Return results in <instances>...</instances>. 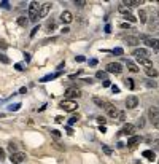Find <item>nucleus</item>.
<instances>
[{
    "instance_id": "nucleus-1",
    "label": "nucleus",
    "mask_w": 159,
    "mask_h": 164,
    "mask_svg": "<svg viewBox=\"0 0 159 164\" xmlns=\"http://www.w3.org/2000/svg\"><path fill=\"white\" fill-rule=\"evenodd\" d=\"M40 8H41V3L30 2V5H29V19L30 21H37L38 19V16H40Z\"/></svg>"
},
{
    "instance_id": "nucleus-40",
    "label": "nucleus",
    "mask_w": 159,
    "mask_h": 164,
    "mask_svg": "<svg viewBox=\"0 0 159 164\" xmlns=\"http://www.w3.org/2000/svg\"><path fill=\"white\" fill-rule=\"evenodd\" d=\"M37 30H40V26H37V27H34V30L30 32V37H35V34H37Z\"/></svg>"
},
{
    "instance_id": "nucleus-58",
    "label": "nucleus",
    "mask_w": 159,
    "mask_h": 164,
    "mask_svg": "<svg viewBox=\"0 0 159 164\" xmlns=\"http://www.w3.org/2000/svg\"><path fill=\"white\" fill-rule=\"evenodd\" d=\"M158 164H159V161H158Z\"/></svg>"
},
{
    "instance_id": "nucleus-51",
    "label": "nucleus",
    "mask_w": 159,
    "mask_h": 164,
    "mask_svg": "<svg viewBox=\"0 0 159 164\" xmlns=\"http://www.w3.org/2000/svg\"><path fill=\"white\" fill-rule=\"evenodd\" d=\"M121 29H129V24H127V22H123V24H121Z\"/></svg>"
},
{
    "instance_id": "nucleus-57",
    "label": "nucleus",
    "mask_w": 159,
    "mask_h": 164,
    "mask_svg": "<svg viewBox=\"0 0 159 164\" xmlns=\"http://www.w3.org/2000/svg\"><path fill=\"white\" fill-rule=\"evenodd\" d=\"M0 46H2V48H6V43L5 42H0Z\"/></svg>"
},
{
    "instance_id": "nucleus-17",
    "label": "nucleus",
    "mask_w": 159,
    "mask_h": 164,
    "mask_svg": "<svg viewBox=\"0 0 159 164\" xmlns=\"http://www.w3.org/2000/svg\"><path fill=\"white\" fill-rule=\"evenodd\" d=\"M143 158H146L148 161H154L156 159V155H154V150H145L143 151Z\"/></svg>"
},
{
    "instance_id": "nucleus-46",
    "label": "nucleus",
    "mask_w": 159,
    "mask_h": 164,
    "mask_svg": "<svg viewBox=\"0 0 159 164\" xmlns=\"http://www.w3.org/2000/svg\"><path fill=\"white\" fill-rule=\"evenodd\" d=\"M0 5H2L3 8H10V3H8V2H2V3H0Z\"/></svg>"
},
{
    "instance_id": "nucleus-48",
    "label": "nucleus",
    "mask_w": 159,
    "mask_h": 164,
    "mask_svg": "<svg viewBox=\"0 0 159 164\" xmlns=\"http://www.w3.org/2000/svg\"><path fill=\"white\" fill-rule=\"evenodd\" d=\"M14 69H16V70H24V69H22V65H21V64H14Z\"/></svg>"
},
{
    "instance_id": "nucleus-44",
    "label": "nucleus",
    "mask_w": 159,
    "mask_h": 164,
    "mask_svg": "<svg viewBox=\"0 0 159 164\" xmlns=\"http://www.w3.org/2000/svg\"><path fill=\"white\" fill-rule=\"evenodd\" d=\"M103 86H105V88H108V86H111L110 80H103Z\"/></svg>"
},
{
    "instance_id": "nucleus-18",
    "label": "nucleus",
    "mask_w": 159,
    "mask_h": 164,
    "mask_svg": "<svg viewBox=\"0 0 159 164\" xmlns=\"http://www.w3.org/2000/svg\"><path fill=\"white\" fill-rule=\"evenodd\" d=\"M92 102H94L96 105H99V107H103V108H105L107 105H108V100L100 99V97H94V99H92Z\"/></svg>"
},
{
    "instance_id": "nucleus-3",
    "label": "nucleus",
    "mask_w": 159,
    "mask_h": 164,
    "mask_svg": "<svg viewBox=\"0 0 159 164\" xmlns=\"http://www.w3.org/2000/svg\"><path fill=\"white\" fill-rule=\"evenodd\" d=\"M59 107L62 108V110H65V112H75L76 108H78V104H76L75 100L65 99V100H62V102L59 104Z\"/></svg>"
},
{
    "instance_id": "nucleus-29",
    "label": "nucleus",
    "mask_w": 159,
    "mask_h": 164,
    "mask_svg": "<svg viewBox=\"0 0 159 164\" xmlns=\"http://www.w3.org/2000/svg\"><path fill=\"white\" fill-rule=\"evenodd\" d=\"M102 150H103V153L108 155V156H110L111 153H113V150H111V148L108 147V145H102Z\"/></svg>"
},
{
    "instance_id": "nucleus-53",
    "label": "nucleus",
    "mask_w": 159,
    "mask_h": 164,
    "mask_svg": "<svg viewBox=\"0 0 159 164\" xmlns=\"http://www.w3.org/2000/svg\"><path fill=\"white\" fill-rule=\"evenodd\" d=\"M70 32V29H68V27H64V29H62V34H68Z\"/></svg>"
},
{
    "instance_id": "nucleus-33",
    "label": "nucleus",
    "mask_w": 159,
    "mask_h": 164,
    "mask_svg": "<svg viewBox=\"0 0 159 164\" xmlns=\"http://www.w3.org/2000/svg\"><path fill=\"white\" fill-rule=\"evenodd\" d=\"M8 150L11 151V155H13V153H16V143H13V142H11L10 145H8Z\"/></svg>"
},
{
    "instance_id": "nucleus-22",
    "label": "nucleus",
    "mask_w": 159,
    "mask_h": 164,
    "mask_svg": "<svg viewBox=\"0 0 159 164\" xmlns=\"http://www.w3.org/2000/svg\"><path fill=\"white\" fill-rule=\"evenodd\" d=\"M56 77H59V73H51V75H46V77H43L41 78V83H46V81H49V80H53V78H56Z\"/></svg>"
},
{
    "instance_id": "nucleus-54",
    "label": "nucleus",
    "mask_w": 159,
    "mask_h": 164,
    "mask_svg": "<svg viewBox=\"0 0 159 164\" xmlns=\"http://www.w3.org/2000/svg\"><path fill=\"white\" fill-rule=\"evenodd\" d=\"M24 57H26V61H27V62L30 61V54H29V53H26V54H24Z\"/></svg>"
},
{
    "instance_id": "nucleus-45",
    "label": "nucleus",
    "mask_w": 159,
    "mask_h": 164,
    "mask_svg": "<svg viewBox=\"0 0 159 164\" xmlns=\"http://www.w3.org/2000/svg\"><path fill=\"white\" fill-rule=\"evenodd\" d=\"M3 158H5V150L0 148V159H3Z\"/></svg>"
},
{
    "instance_id": "nucleus-56",
    "label": "nucleus",
    "mask_w": 159,
    "mask_h": 164,
    "mask_svg": "<svg viewBox=\"0 0 159 164\" xmlns=\"http://www.w3.org/2000/svg\"><path fill=\"white\" fill-rule=\"evenodd\" d=\"M105 32H111V27H110V26H108V24L105 26Z\"/></svg>"
},
{
    "instance_id": "nucleus-30",
    "label": "nucleus",
    "mask_w": 159,
    "mask_h": 164,
    "mask_svg": "<svg viewBox=\"0 0 159 164\" xmlns=\"http://www.w3.org/2000/svg\"><path fill=\"white\" fill-rule=\"evenodd\" d=\"M124 18H126V21H129V22H135V21H137V18H135L134 16V14H126V16H124Z\"/></svg>"
},
{
    "instance_id": "nucleus-41",
    "label": "nucleus",
    "mask_w": 159,
    "mask_h": 164,
    "mask_svg": "<svg viewBox=\"0 0 159 164\" xmlns=\"http://www.w3.org/2000/svg\"><path fill=\"white\" fill-rule=\"evenodd\" d=\"M51 134L54 135V137H61V132L57 131V129H54V131H51Z\"/></svg>"
},
{
    "instance_id": "nucleus-4",
    "label": "nucleus",
    "mask_w": 159,
    "mask_h": 164,
    "mask_svg": "<svg viewBox=\"0 0 159 164\" xmlns=\"http://www.w3.org/2000/svg\"><path fill=\"white\" fill-rule=\"evenodd\" d=\"M132 56H135L137 59H148L150 51L146 48H135L132 51Z\"/></svg>"
},
{
    "instance_id": "nucleus-31",
    "label": "nucleus",
    "mask_w": 159,
    "mask_h": 164,
    "mask_svg": "<svg viewBox=\"0 0 159 164\" xmlns=\"http://www.w3.org/2000/svg\"><path fill=\"white\" fill-rule=\"evenodd\" d=\"M46 27H48V29H49V30H53V29H54V27H56V22H54V21H53V19H49V21H48V22H46Z\"/></svg>"
},
{
    "instance_id": "nucleus-50",
    "label": "nucleus",
    "mask_w": 159,
    "mask_h": 164,
    "mask_svg": "<svg viewBox=\"0 0 159 164\" xmlns=\"http://www.w3.org/2000/svg\"><path fill=\"white\" fill-rule=\"evenodd\" d=\"M76 61H78V62H84V56H76Z\"/></svg>"
},
{
    "instance_id": "nucleus-34",
    "label": "nucleus",
    "mask_w": 159,
    "mask_h": 164,
    "mask_svg": "<svg viewBox=\"0 0 159 164\" xmlns=\"http://www.w3.org/2000/svg\"><path fill=\"white\" fill-rule=\"evenodd\" d=\"M145 85H146V86H150V88H154V86H156V81H153V80H145Z\"/></svg>"
},
{
    "instance_id": "nucleus-35",
    "label": "nucleus",
    "mask_w": 159,
    "mask_h": 164,
    "mask_svg": "<svg viewBox=\"0 0 159 164\" xmlns=\"http://www.w3.org/2000/svg\"><path fill=\"white\" fill-rule=\"evenodd\" d=\"M116 118H118L119 121H124V120H126V113H124V112H118V116H116Z\"/></svg>"
},
{
    "instance_id": "nucleus-2",
    "label": "nucleus",
    "mask_w": 159,
    "mask_h": 164,
    "mask_svg": "<svg viewBox=\"0 0 159 164\" xmlns=\"http://www.w3.org/2000/svg\"><path fill=\"white\" fill-rule=\"evenodd\" d=\"M148 118H150L153 126L159 127V108L158 107H151L150 108V110H148Z\"/></svg>"
},
{
    "instance_id": "nucleus-38",
    "label": "nucleus",
    "mask_w": 159,
    "mask_h": 164,
    "mask_svg": "<svg viewBox=\"0 0 159 164\" xmlns=\"http://www.w3.org/2000/svg\"><path fill=\"white\" fill-rule=\"evenodd\" d=\"M76 121H78V115H76V116H72V118L68 120V124H75Z\"/></svg>"
},
{
    "instance_id": "nucleus-37",
    "label": "nucleus",
    "mask_w": 159,
    "mask_h": 164,
    "mask_svg": "<svg viewBox=\"0 0 159 164\" xmlns=\"http://www.w3.org/2000/svg\"><path fill=\"white\" fill-rule=\"evenodd\" d=\"M137 126H138V127H143V126H145V118H143V116H140V120H138Z\"/></svg>"
},
{
    "instance_id": "nucleus-5",
    "label": "nucleus",
    "mask_w": 159,
    "mask_h": 164,
    "mask_svg": "<svg viewBox=\"0 0 159 164\" xmlns=\"http://www.w3.org/2000/svg\"><path fill=\"white\" fill-rule=\"evenodd\" d=\"M107 72L108 73H121L123 65L119 62H110V64H107Z\"/></svg>"
},
{
    "instance_id": "nucleus-6",
    "label": "nucleus",
    "mask_w": 159,
    "mask_h": 164,
    "mask_svg": "<svg viewBox=\"0 0 159 164\" xmlns=\"http://www.w3.org/2000/svg\"><path fill=\"white\" fill-rule=\"evenodd\" d=\"M80 96H81V91L78 88H67V91H65V97H67L68 100H73Z\"/></svg>"
},
{
    "instance_id": "nucleus-14",
    "label": "nucleus",
    "mask_w": 159,
    "mask_h": 164,
    "mask_svg": "<svg viewBox=\"0 0 159 164\" xmlns=\"http://www.w3.org/2000/svg\"><path fill=\"white\" fill-rule=\"evenodd\" d=\"M126 43L130 45V46H135L140 43V37H135V35H127L126 37Z\"/></svg>"
},
{
    "instance_id": "nucleus-27",
    "label": "nucleus",
    "mask_w": 159,
    "mask_h": 164,
    "mask_svg": "<svg viewBox=\"0 0 159 164\" xmlns=\"http://www.w3.org/2000/svg\"><path fill=\"white\" fill-rule=\"evenodd\" d=\"M19 108H21V104L18 102V104H11L10 107H8V110L10 112H16V110H19Z\"/></svg>"
},
{
    "instance_id": "nucleus-39",
    "label": "nucleus",
    "mask_w": 159,
    "mask_h": 164,
    "mask_svg": "<svg viewBox=\"0 0 159 164\" xmlns=\"http://www.w3.org/2000/svg\"><path fill=\"white\" fill-rule=\"evenodd\" d=\"M75 5H76V6H80V8H81V6H84V5H86V2H84V0H78V2H75Z\"/></svg>"
},
{
    "instance_id": "nucleus-52",
    "label": "nucleus",
    "mask_w": 159,
    "mask_h": 164,
    "mask_svg": "<svg viewBox=\"0 0 159 164\" xmlns=\"http://www.w3.org/2000/svg\"><path fill=\"white\" fill-rule=\"evenodd\" d=\"M62 121H64L62 116H56V123H62Z\"/></svg>"
},
{
    "instance_id": "nucleus-24",
    "label": "nucleus",
    "mask_w": 159,
    "mask_h": 164,
    "mask_svg": "<svg viewBox=\"0 0 159 164\" xmlns=\"http://www.w3.org/2000/svg\"><path fill=\"white\" fill-rule=\"evenodd\" d=\"M118 11H119V13H123L124 16H126V14H129V8H127L126 5H119L118 6Z\"/></svg>"
},
{
    "instance_id": "nucleus-13",
    "label": "nucleus",
    "mask_w": 159,
    "mask_h": 164,
    "mask_svg": "<svg viewBox=\"0 0 159 164\" xmlns=\"http://www.w3.org/2000/svg\"><path fill=\"white\" fill-rule=\"evenodd\" d=\"M49 10H51V3H49V2L41 3V8H40V16H38V18H45L46 14L49 13Z\"/></svg>"
},
{
    "instance_id": "nucleus-55",
    "label": "nucleus",
    "mask_w": 159,
    "mask_h": 164,
    "mask_svg": "<svg viewBox=\"0 0 159 164\" xmlns=\"http://www.w3.org/2000/svg\"><path fill=\"white\" fill-rule=\"evenodd\" d=\"M19 92H21V94H26L27 89H26V88H21V89H19Z\"/></svg>"
},
{
    "instance_id": "nucleus-42",
    "label": "nucleus",
    "mask_w": 159,
    "mask_h": 164,
    "mask_svg": "<svg viewBox=\"0 0 159 164\" xmlns=\"http://www.w3.org/2000/svg\"><path fill=\"white\" fill-rule=\"evenodd\" d=\"M153 145H154V150H159V139H156L153 142Z\"/></svg>"
},
{
    "instance_id": "nucleus-19",
    "label": "nucleus",
    "mask_w": 159,
    "mask_h": 164,
    "mask_svg": "<svg viewBox=\"0 0 159 164\" xmlns=\"http://www.w3.org/2000/svg\"><path fill=\"white\" fill-rule=\"evenodd\" d=\"M137 61H138V64H140V65L145 67V70L146 69H153V62H151L150 59H137Z\"/></svg>"
},
{
    "instance_id": "nucleus-20",
    "label": "nucleus",
    "mask_w": 159,
    "mask_h": 164,
    "mask_svg": "<svg viewBox=\"0 0 159 164\" xmlns=\"http://www.w3.org/2000/svg\"><path fill=\"white\" fill-rule=\"evenodd\" d=\"M140 0H124L123 2V5H126L127 8H129V6H137V5H140Z\"/></svg>"
},
{
    "instance_id": "nucleus-49",
    "label": "nucleus",
    "mask_w": 159,
    "mask_h": 164,
    "mask_svg": "<svg viewBox=\"0 0 159 164\" xmlns=\"http://www.w3.org/2000/svg\"><path fill=\"white\" fill-rule=\"evenodd\" d=\"M111 91H113V92H119V88H118V86H115V85H113V86H111Z\"/></svg>"
},
{
    "instance_id": "nucleus-15",
    "label": "nucleus",
    "mask_w": 159,
    "mask_h": 164,
    "mask_svg": "<svg viewBox=\"0 0 159 164\" xmlns=\"http://www.w3.org/2000/svg\"><path fill=\"white\" fill-rule=\"evenodd\" d=\"M126 65H127V70H129V72H132V73H137L138 72V65L135 64L134 61H129V59H127L126 61Z\"/></svg>"
},
{
    "instance_id": "nucleus-11",
    "label": "nucleus",
    "mask_w": 159,
    "mask_h": 164,
    "mask_svg": "<svg viewBox=\"0 0 159 164\" xmlns=\"http://www.w3.org/2000/svg\"><path fill=\"white\" fill-rule=\"evenodd\" d=\"M105 110H107V113H108V116H110V118H116V116H118V108H116L113 104L108 102V105L105 107Z\"/></svg>"
},
{
    "instance_id": "nucleus-23",
    "label": "nucleus",
    "mask_w": 159,
    "mask_h": 164,
    "mask_svg": "<svg viewBox=\"0 0 159 164\" xmlns=\"http://www.w3.org/2000/svg\"><path fill=\"white\" fill-rule=\"evenodd\" d=\"M124 83H126V86L129 88V89H134L135 88V83H134L132 78H126V80H124Z\"/></svg>"
},
{
    "instance_id": "nucleus-47",
    "label": "nucleus",
    "mask_w": 159,
    "mask_h": 164,
    "mask_svg": "<svg viewBox=\"0 0 159 164\" xmlns=\"http://www.w3.org/2000/svg\"><path fill=\"white\" fill-rule=\"evenodd\" d=\"M89 65H97V59H91L89 61Z\"/></svg>"
},
{
    "instance_id": "nucleus-12",
    "label": "nucleus",
    "mask_w": 159,
    "mask_h": 164,
    "mask_svg": "<svg viewBox=\"0 0 159 164\" xmlns=\"http://www.w3.org/2000/svg\"><path fill=\"white\" fill-rule=\"evenodd\" d=\"M134 131H135V126H134V124H129V123H127V124H124V127L121 129V134L129 135V137H130V135H134Z\"/></svg>"
},
{
    "instance_id": "nucleus-28",
    "label": "nucleus",
    "mask_w": 159,
    "mask_h": 164,
    "mask_svg": "<svg viewBox=\"0 0 159 164\" xmlns=\"http://www.w3.org/2000/svg\"><path fill=\"white\" fill-rule=\"evenodd\" d=\"M27 22H29V21H27V19H26L24 16H21V18H18V24H19V26H22V27H26V26H27Z\"/></svg>"
},
{
    "instance_id": "nucleus-36",
    "label": "nucleus",
    "mask_w": 159,
    "mask_h": 164,
    "mask_svg": "<svg viewBox=\"0 0 159 164\" xmlns=\"http://www.w3.org/2000/svg\"><path fill=\"white\" fill-rule=\"evenodd\" d=\"M123 53H124L123 48H115L113 49V54H118V56H123Z\"/></svg>"
},
{
    "instance_id": "nucleus-32",
    "label": "nucleus",
    "mask_w": 159,
    "mask_h": 164,
    "mask_svg": "<svg viewBox=\"0 0 159 164\" xmlns=\"http://www.w3.org/2000/svg\"><path fill=\"white\" fill-rule=\"evenodd\" d=\"M0 62H3V64H10V59L5 56V54H0Z\"/></svg>"
},
{
    "instance_id": "nucleus-21",
    "label": "nucleus",
    "mask_w": 159,
    "mask_h": 164,
    "mask_svg": "<svg viewBox=\"0 0 159 164\" xmlns=\"http://www.w3.org/2000/svg\"><path fill=\"white\" fill-rule=\"evenodd\" d=\"M145 72H146V75H148V77H153V78L158 77V70L154 69V67H153V69H146Z\"/></svg>"
},
{
    "instance_id": "nucleus-7",
    "label": "nucleus",
    "mask_w": 159,
    "mask_h": 164,
    "mask_svg": "<svg viewBox=\"0 0 159 164\" xmlns=\"http://www.w3.org/2000/svg\"><path fill=\"white\" fill-rule=\"evenodd\" d=\"M11 163L13 164H21L22 161L26 159V153H21V151H16V153H13L11 155Z\"/></svg>"
},
{
    "instance_id": "nucleus-9",
    "label": "nucleus",
    "mask_w": 159,
    "mask_h": 164,
    "mask_svg": "<svg viewBox=\"0 0 159 164\" xmlns=\"http://www.w3.org/2000/svg\"><path fill=\"white\" fill-rule=\"evenodd\" d=\"M126 107L127 108H135L138 107V97L137 96H129L126 99Z\"/></svg>"
},
{
    "instance_id": "nucleus-25",
    "label": "nucleus",
    "mask_w": 159,
    "mask_h": 164,
    "mask_svg": "<svg viewBox=\"0 0 159 164\" xmlns=\"http://www.w3.org/2000/svg\"><path fill=\"white\" fill-rule=\"evenodd\" d=\"M96 78H99V80H107V72H103V70H99V72L96 73Z\"/></svg>"
},
{
    "instance_id": "nucleus-26",
    "label": "nucleus",
    "mask_w": 159,
    "mask_h": 164,
    "mask_svg": "<svg viewBox=\"0 0 159 164\" xmlns=\"http://www.w3.org/2000/svg\"><path fill=\"white\" fill-rule=\"evenodd\" d=\"M138 18H140V22H146V11H145V10H140V13H138Z\"/></svg>"
},
{
    "instance_id": "nucleus-43",
    "label": "nucleus",
    "mask_w": 159,
    "mask_h": 164,
    "mask_svg": "<svg viewBox=\"0 0 159 164\" xmlns=\"http://www.w3.org/2000/svg\"><path fill=\"white\" fill-rule=\"evenodd\" d=\"M97 121H99L100 124H105V121H107V120L103 118V116H99V118H97Z\"/></svg>"
},
{
    "instance_id": "nucleus-8",
    "label": "nucleus",
    "mask_w": 159,
    "mask_h": 164,
    "mask_svg": "<svg viewBox=\"0 0 159 164\" xmlns=\"http://www.w3.org/2000/svg\"><path fill=\"white\" fill-rule=\"evenodd\" d=\"M61 21L64 22V24H70V22L73 21V14H72V11H68V10L62 11V14H61Z\"/></svg>"
},
{
    "instance_id": "nucleus-10",
    "label": "nucleus",
    "mask_w": 159,
    "mask_h": 164,
    "mask_svg": "<svg viewBox=\"0 0 159 164\" xmlns=\"http://www.w3.org/2000/svg\"><path fill=\"white\" fill-rule=\"evenodd\" d=\"M143 38H145L146 46H150V48H153V49H159V40L158 38H151V37H143Z\"/></svg>"
},
{
    "instance_id": "nucleus-16",
    "label": "nucleus",
    "mask_w": 159,
    "mask_h": 164,
    "mask_svg": "<svg viewBox=\"0 0 159 164\" xmlns=\"http://www.w3.org/2000/svg\"><path fill=\"white\" fill-rule=\"evenodd\" d=\"M140 142H142V139L138 137V135H130L129 140H127V145H129V147H135V145H138Z\"/></svg>"
}]
</instances>
